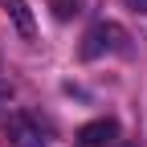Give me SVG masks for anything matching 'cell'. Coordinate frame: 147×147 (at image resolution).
Segmentation results:
<instances>
[{"label": "cell", "instance_id": "cell-1", "mask_svg": "<svg viewBox=\"0 0 147 147\" xmlns=\"http://www.w3.org/2000/svg\"><path fill=\"white\" fill-rule=\"evenodd\" d=\"M123 49H127V29L115 25V21H102V25H94L82 37L78 57L82 61H94V57H102V53H123Z\"/></svg>", "mask_w": 147, "mask_h": 147}, {"label": "cell", "instance_id": "cell-3", "mask_svg": "<svg viewBox=\"0 0 147 147\" xmlns=\"http://www.w3.org/2000/svg\"><path fill=\"white\" fill-rule=\"evenodd\" d=\"M119 139V123L115 119H94L78 131V147H115Z\"/></svg>", "mask_w": 147, "mask_h": 147}, {"label": "cell", "instance_id": "cell-2", "mask_svg": "<svg viewBox=\"0 0 147 147\" xmlns=\"http://www.w3.org/2000/svg\"><path fill=\"white\" fill-rule=\"evenodd\" d=\"M4 131H8V139L16 147H45L53 139V127L45 119H37V115H12L4 123Z\"/></svg>", "mask_w": 147, "mask_h": 147}, {"label": "cell", "instance_id": "cell-6", "mask_svg": "<svg viewBox=\"0 0 147 147\" xmlns=\"http://www.w3.org/2000/svg\"><path fill=\"white\" fill-rule=\"evenodd\" d=\"M127 8L139 12V16H147V0H127Z\"/></svg>", "mask_w": 147, "mask_h": 147}, {"label": "cell", "instance_id": "cell-4", "mask_svg": "<svg viewBox=\"0 0 147 147\" xmlns=\"http://www.w3.org/2000/svg\"><path fill=\"white\" fill-rule=\"evenodd\" d=\"M8 16H12V25H16L21 37H33V12H29L25 0H8Z\"/></svg>", "mask_w": 147, "mask_h": 147}, {"label": "cell", "instance_id": "cell-5", "mask_svg": "<svg viewBox=\"0 0 147 147\" xmlns=\"http://www.w3.org/2000/svg\"><path fill=\"white\" fill-rule=\"evenodd\" d=\"M53 16H57V21H74V16L82 12V0H53Z\"/></svg>", "mask_w": 147, "mask_h": 147}]
</instances>
